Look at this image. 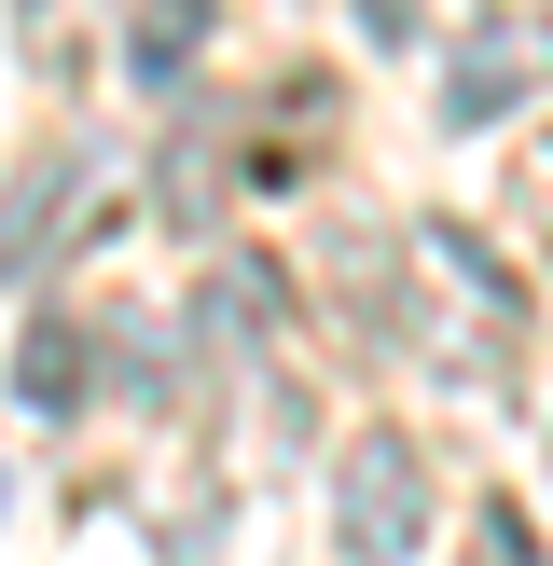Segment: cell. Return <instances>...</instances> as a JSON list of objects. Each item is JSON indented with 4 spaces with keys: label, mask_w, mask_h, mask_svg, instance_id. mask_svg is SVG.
<instances>
[{
    "label": "cell",
    "mask_w": 553,
    "mask_h": 566,
    "mask_svg": "<svg viewBox=\"0 0 553 566\" xmlns=\"http://www.w3.org/2000/svg\"><path fill=\"white\" fill-rule=\"evenodd\" d=\"M387 346L401 359H429V374H457V387H512V359H525V291H512V263H498L470 221H415L401 235V263H387Z\"/></svg>",
    "instance_id": "cell-1"
},
{
    "label": "cell",
    "mask_w": 553,
    "mask_h": 566,
    "mask_svg": "<svg viewBox=\"0 0 553 566\" xmlns=\"http://www.w3.org/2000/svg\"><path fill=\"white\" fill-rule=\"evenodd\" d=\"M429 512H442V484H429V457H415L401 429H359L346 457H332V553L346 566H401L429 539Z\"/></svg>",
    "instance_id": "cell-2"
},
{
    "label": "cell",
    "mask_w": 553,
    "mask_h": 566,
    "mask_svg": "<svg viewBox=\"0 0 553 566\" xmlns=\"http://www.w3.org/2000/svg\"><path fill=\"white\" fill-rule=\"evenodd\" d=\"M221 180H236V153H221V138H166V166H153V208L180 221V235H208V221H221Z\"/></svg>",
    "instance_id": "cell-9"
},
{
    "label": "cell",
    "mask_w": 553,
    "mask_h": 566,
    "mask_svg": "<svg viewBox=\"0 0 553 566\" xmlns=\"http://www.w3.org/2000/svg\"><path fill=\"white\" fill-rule=\"evenodd\" d=\"M276 318H291V291H276V263H263V249H221L180 332H194V359H221V374H249V359H276Z\"/></svg>",
    "instance_id": "cell-5"
},
{
    "label": "cell",
    "mask_w": 553,
    "mask_h": 566,
    "mask_svg": "<svg viewBox=\"0 0 553 566\" xmlns=\"http://www.w3.org/2000/svg\"><path fill=\"white\" fill-rule=\"evenodd\" d=\"M180 346L194 332H166V318H97V359L125 401H180Z\"/></svg>",
    "instance_id": "cell-8"
},
{
    "label": "cell",
    "mask_w": 553,
    "mask_h": 566,
    "mask_svg": "<svg viewBox=\"0 0 553 566\" xmlns=\"http://www.w3.org/2000/svg\"><path fill=\"white\" fill-rule=\"evenodd\" d=\"M14 401H28V415H83V401H97V318H28Z\"/></svg>",
    "instance_id": "cell-6"
},
{
    "label": "cell",
    "mask_w": 553,
    "mask_h": 566,
    "mask_svg": "<svg viewBox=\"0 0 553 566\" xmlns=\"http://www.w3.org/2000/svg\"><path fill=\"white\" fill-rule=\"evenodd\" d=\"M470 566H553V553H540V525H525L512 497H484V512H470Z\"/></svg>",
    "instance_id": "cell-11"
},
{
    "label": "cell",
    "mask_w": 553,
    "mask_h": 566,
    "mask_svg": "<svg viewBox=\"0 0 553 566\" xmlns=\"http://www.w3.org/2000/svg\"><path fill=\"white\" fill-rule=\"evenodd\" d=\"M359 42H415V0H359Z\"/></svg>",
    "instance_id": "cell-12"
},
{
    "label": "cell",
    "mask_w": 553,
    "mask_h": 566,
    "mask_svg": "<svg viewBox=\"0 0 553 566\" xmlns=\"http://www.w3.org/2000/svg\"><path fill=\"white\" fill-rule=\"evenodd\" d=\"M498 208H512V235L540 249V276H553V125L512 153V193H498Z\"/></svg>",
    "instance_id": "cell-10"
},
{
    "label": "cell",
    "mask_w": 553,
    "mask_h": 566,
    "mask_svg": "<svg viewBox=\"0 0 553 566\" xmlns=\"http://www.w3.org/2000/svg\"><path fill=\"white\" fill-rule=\"evenodd\" d=\"M97 221V153L83 138H55V153H28L14 166V193H0V276H42L55 249Z\"/></svg>",
    "instance_id": "cell-4"
},
{
    "label": "cell",
    "mask_w": 553,
    "mask_h": 566,
    "mask_svg": "<svg viewBox=\"0 0 553 566\" xmlns=\"http://www.w3.org/2000/svg\"><path fill=\"white\" fill-rule=\"evenodd\" d=\"M194 55H208V0H138V14H125V70L153 83V97L194 70Z\"/></svg>",
    "instance_id": "cell-7"
},
{
    "label": "cell",
    "mask_w": 553,
    "mask_h": 566,
    "mask_svg": "<svg viewBox=\"0 0 553 566\" xmlns=\"http://www.w3.org/2000/svg\"><path fill=\"white\" fill-rule=\"evenodd\" d=\"M0 512H14V470H0Z\"/></svg>",
    "instance_id": "cell-13"
},
{
    "label": "cell",
    "mask_w": 553,
    "mask_h": 566,
    "mask_svg": "<svg viewBox=\"0 0 553 566\" xmlns=\"http://www.w3.org/2000/svg\"><path fill=\"white\" fill-rule=\"evenodd\" d=\"M525 97H553V28L540 14H484L457 42V70H442V125L484 138V125H512Z\"/></svg>",
    "instance_id": "cell-3"
}]
</instances>
